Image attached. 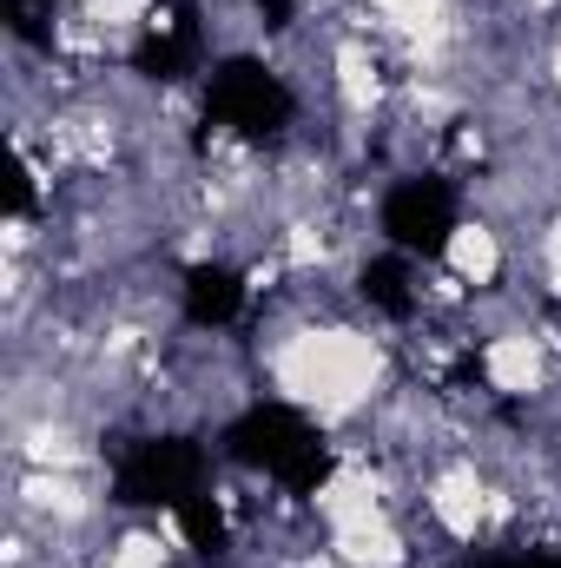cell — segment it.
<instances>
[{"mask_svg":"<svg viewBox=\"0 0 561 568\" xmlns=\"http://www.w3.org/2000/svg\"><path fill=\"white\" fill-rule=\"evenodd\" d=\"M13 516H27L47 536L86 529L100 516V496L80 483V469H20L13 476Z\"/></svg>","mask_w":561,"mask_h":568,"instance_id":"cell-4","label":"cell"},{"mask_svg":"<svg viewBox=\"0 0 561 568\" xmlns=\"http://www.w3.org/2000/svg\"><path fill=\"white\" fill-rule=\"evenodd\" d=\"M265 377L278 384L284 404L324 424H344L390 390V351L357 324H317L310 311H297L265 351Z\"/></svg>","mask_w":561,"mask_h":568,"instance_id":"cell-1","label":"cell"},{"mask_svg":"<svg viewBox=\"0 0 561 568\" xmlns=\"http://www.w3.org/2000/svg\"><path fill=\"white\" fill-rule=\"evenodd\" d=\"M330 556L344 568H410V536H404V523H397V509H377V516H364V523H350V529H337L330 536Z\"/></svg>","mask_w":561,"mask_h":568,"instance_id":"cell-6","label":"cell"},{"mask_svg":"<svg viewBox=\"0 0 561 568\" xmlns=\"http://www.w3.org/2000/svg\"><path fill=\"white\" fill-rule=\"evenodd\" d=\"M442 265L469 284V291H496L502 272H509V245H502L496 219H456L442 232Z\"/></svg>","mask_w":561,"mask_h":568,"instance_id":"cell-5","label":"cell"},{"mask_svg":"<svg viewBox=\"0 0 561 568\" xmlns=\"http://www.w3.org/2000/svg\"><path fill=\"white\" fill-rule=\"evenodd\" d=\"M482 384L502 397V404H536L549 397L555 384V351L536 324H509V331H489L482 337Z\"/></svg>","mask_w":561,"mask_h":568,"instance_id":"cell-2","label":"cell"},{"mask_svg":"<svg viewBox=\"0 0 561 568\" xmlns=\"http://www.w3.org/2000/svg\"><path fill=\"white\" fill-rule=\"evenodd\" d=\"M172 542L159 536V523H133V529H120L113 542H106V556L100 568H172Z\"/></svg>","mask_w":561,"mask_h":568,"instance_id":"cell-7","label":"cell"},{"mask_svg":"<svg viewBox=\"0 0 561 568\" xmlns=\"http://www.w3.org/2000/svg\"><path fill=\"white\" fill-rule=\"evenodd\" d=\"M73 13H80L86 27H100L113 47L133 40L140 27H152V0H73Z\"/></svg>","mask_w":561,"mask_h":568,"instance_id":"cell-8","label":"cell"},{"mask_svg":"<svg viewBox=\"0 0 561 568\" xmlns=\"http://www.w3.org/2000/svg\"><path fill=\"white\" fill-rule=\"evenodd\" d=\"M549 87H555V100H561V40L549 47Z\"/></svg>","mask_w":561,"mask_h":568,"instance_id":"cell-9","label":"cell"},{"mask_svg":"<svg viewBox=\"0 0 561 568\" xmlns=\"http://www.w3.org/2000/svg\"><path fill=\"white\" fill-rule=\"evenodd\" d=\"M422 509L449 542H476L489 529V483H482L476 456H442L422 476Z\"/></svg>","mask_w":561,"mask_h":568,"instance_id":"cell-3","label":"cell"}]
</instances>
